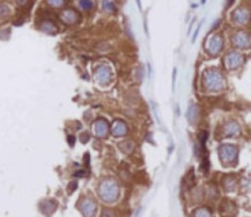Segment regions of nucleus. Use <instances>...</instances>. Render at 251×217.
Returning <instances> with one entry per match:
<instances>
[{"mask_svg": "<svg viewBox=\"0 0 251 217\" xmlns=\"http://www.w3.org/2000/svg\"><path fill=\"white\" fill-rule=\"evenodd\" d=\"M68 142H70V144L71 145L74 144V137H73V136H70V137H68Z\"/></svg>", "mask_w": 251, "mask_h": 217, "instance_id": "20e7f679", "label": "nucleus"}, {"mask_svg": "<svg viewBox=\"0 0 251 217\" xmlns=\"http://www.w3.org/2000/svg\"><path fill=\"white\" fill-rule=\"evenodd\" d=\"M49 4L52 6H60L63 4V0H49Z\"/></svg>", "mask_w": 251, "mask_h": 217, "instance_id": "7ed1b4c3", "label": "nucleus"}, {"mask_svg": "<svg viewBox=\"0 0 251 217\" xmlns=\"http://www.w3.org/2000/svg\"><path fill=\"white\" fill-rule=\"evenodd\" d=\"M80 6L84 9H90L93 7V2L90 0H80Z\"/></svg>", "mask_w": 251, "mask_h": 217, "instance_id": "f257e3e1", "label": "nucleus"}, {"mask_svg": "<svg viewBox=\"0 0 251 217\" xmlns=\"http://www.w3.org/2000/svg\"><path fill=\"white\" fill-rule=\"evenodd\" d=\"M8 13H9V8H8V7L5 6V5L0 6V18H4V16H6Z\"/></svg>", "mask_w": 251, "mask_h": 217, "instance_id": "f03ea898", "label": "nucleus"}]
</instances>
